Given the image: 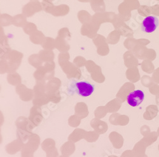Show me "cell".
<instances>
[{"label": "cell", "instance_id": "cell-1", "mask_svg": "<svg viewBox=\"0 0 159 157\" xmlns=\"http://www.w3.org/2000/svg\"><path fill=\"white\" fill-rule=\"evenodd\" d=\"M158 19L155 16H148L143 20L141 29L144 32L152 33L154 32L158 25Z\"/></svg>", "mask_w": 159, "mask_h": 157}, {"label": "cell", "instance_id": "cell-7", "mask_svg": "<svg viewBox=\"0 0 159 157\" xmlns=\"http://www.w3.org/2000/svg\"><path fill=\"white\" fill-rule=\"evenodd\" d=\"M150 92L155 95V96H157V95L159 94V85L158 84H156V83H154L150 87Z\"/></svg>", "mask_w": 159, "mask_h": 157}, {"label": "cell", "instance_id": "cell-9", "mask_svg": "<svg viewBox=\"0 0 159 157\" xmlns=\"http://www.w3.org/2000/svg\"><path fill=\"white\" fill-rule=\"evenodd\" d=\"M144 129L142 130V133L144 134V136H147L148 134L150 133V129L148 126H144L143 127Z\"/></svg>", "mask_w": 159, "mask_h": 157}, {"label": "cell", "instance_id": "cell-6", "mask_svg": "<svg viewBox=\"0 0 159 157\" xmlns=\"http://www.w3.org/2000/svg\"><path fill=\"white\" fill-rule=\"evenodd\" d=\"M142 83H143V86L147 87H150L155 83L153 80V78H150V77L146 76V77H143V81H142Z\"/></svg>", "mask_w": 159, "mask_h": 157}, {"label": "cell", "instance_id": "cell-4", "mask_svg": "<svg viewBox=\"0 0 159 157\" xmlns=\"http://www.w3.org/2000/svg\"><path fill=\"white\" fill-rule=\"evenodd\" d=\"M158 113V108L157 105H150L147 108V110L144 113V118L147 121L153 120Z\"/></svg>", "mask_w": 159, "mask_h": 157}, {"label": "cell", "instance_id": "cell-11", "mask_svg": "<svg viewBox=\"0 0 159 157\" xmlns=\"http://www.w3.org/2000/svg\"><path fill=\"white\" fill-rule=\"evenodd\" d=\"M157 133H158V136H159V127H158V129H157Z\"/></svg>", "mask_w": 159, "mask_h": 157}, {"label": "cell", "instance_id": "cell-8", "mask_svg": "<svg viewBox=\"0 0 159 157\" xmlns=\"http://www.w3.org/2000/svg\"><path fill=\"white\" fill-rule=\"evenodd\" d=\"M152 78L155 83L159 84V69L154 72Z\"/></svg>", "mask_w": 159, "mask_h": 157}, {"label": "cell", "instance_id": "cell-2", "mask_svg": "<svg viewBox=\"0 0 159 157\" xmlns=\"http://www.w3.org/2000/svg\"><path fill=\"white\" fill-rule=\"evenodd\" d=\"M144 94L141 90H136L129 93L127 96V101L131 107H138L143 102Z\"/></svg>", "mask_w": 159, "mask_h": 157}, {"label": "cell", "instance_id": "cell-10", "mask_svg": "<svg viewBox=\"0 0 159 157\" xmlns=\"http://www.w3.org/2000/svg\"><path fill=\"white\" fill-rule=\"evenodd\" d=\"M155 101H156V103L158 106H159V94L157 95V96H155Z\"/></svg>", "mask_w": 159, "mask_h": 157}, {"label": "cell", "instance_id": "cell-5", "mask_svg": "<svg viewBox=\"0 0 159 157\" xmlns=\"http://www.w3.org/2000/svg\"><path fill=\"white\" fill-rule=\"evenodd\" d=\"M146 136L147 137H146L143 140L145 141V143L147 146H150L152 144L157 141L158 137V134L157 132H152Z\"/></svg>", "mask_w": 159, "mask_h": 157}, {"label": "cell", "instance_id": "cell-3", "mask_svg": "<svg viewBox=\"0 0 159 157\" xmlns=\"http://www.w3.org/2000/svg\"><path fill=\"white\" fill-rule=\"evenodd\" d=\"M77 93L82 96L87 97L90 96L94 91V87L87 82H78L75 84Z\"/></svg>", "mask_w": 159, "mask_h": 157}, {"label": "cell", "instance_id": "cell-12", "mask_svg": "<svg viewBox=\"0 0 159 157\" xmlns=\"http://www.w3.org/2000/svg\"><path fill=\"white\" fill-rule=\"evenodd\" d=\"M158 151H159V144H158Z\"/></svg>", "mask_w": 159, "mask_h": 157}]
</instances>
